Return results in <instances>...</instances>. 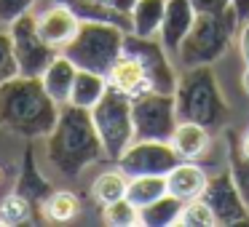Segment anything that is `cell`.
<instances>
[{
    "label": "cell",
    "mask_w": 249,
    "mask_h": 227,
    "mask_svg": "<svg viewBox=\"0 0 249 227\" xmlns=\"http://www.w3.org/2000/svg\"><path fill=\"white\" fill-rule=\"evenodd\" d=\"M206 179L209 177H206V171L201 166H196L193 161H179L166 174V190L172 195H177L179 200H193V198H201Z\"/></svg>",
    "instance_id": "15"
},
{
    "label": "cell",
    "mask_w": 249,
    "mask_h": 227,
    "mask_svg": "<svg viewBox=\"0 0 249 227\" xmlns=\"http://www.w3.org/2000/svg\"><path fill=\"white\" fill-rule=\"evenodd\" d=\"M201 198L209 203L214 214L217 227H233V225H249V206L241 198L231 171H220L206 179V187Z\"/></svg>",
    "instance_id": "11"
},
{
    "label": "cell",
    "mask_w": 249,
    "mask_h": 227,
    "mask_svg": "<svg viewBox=\"0 0 249 227\" xmlns=\"http://www.w3.org/2000/svg\"><path fill=\"white\" fill-rule=\"evenodd\" d=\"M14 193H19L22 198H27L30 206H33V211H35V216H38V222H43V206H46V200L51 198V193H54V184L38 171L33 150L24 152L22 171H19V179H17Z\"/></svg>",
    "instance_id": "13"
},
{
    "label": "cell",
    "mask_w": 249,
    "mask_h": 227,
    "mask_svg": "<svg viewBox=\"0 0 249 227\" xmlns=\"http://www.w3.org/2000/svg\"><path fill=\"white\" fill-rule=\"evenodd\" d=\"M174 104H177V118L179 120L198 123V126H204L206 131L228 129L231 104L222 97L212 65L182 70L177 91H174Z\"/></svg>",
    "instance_id": "3"
},
{
    "label": "cell",
    "mask_w": 249,
    "mask_h": 227,
    "mask_svg": "<svg viewBox=\"0 0 249 227\" xmlns=\"http://www.w3.org/2000/svg\"><path fill=\"white\" fill-rule=\"evenodd\" d=\"M35 0H0V24L11 27L17 19H22L24 14L33 11Z\"/></svg>",
    "instance_id": "30"
},
{
    "label": "cell",
    "mask_w": 249,
    "mask_h": 227,
    "mask_svg": "<svg viewBox=\"0 0 249 227\" xmlns=\"http://www.w3.org/2000/svg\"><path fill=\"white\" fill-rule=\"evenodd\" d=\"M107 3H110V6H113L118 14H124V16H129V19H131L134 6H137V0H107Z\"/></svg>",
    "instance_id": "33"
},
{
    "label": "cell",
    "mask_w": 249,
    "mask_h": 227,
    "mask_svg": "<svg viewBox=\"0 0 249 227\" xmlns=\"http://www.w3.org/2000/svg\"><path fill=\"white\" fill-rule=\"evenodd\" d=\"M78 211H81V203H78L75 193H70V190H54L51 198L43 206V219L46 222H70L78 216Z\"/></svg>",
    "instance_id": "26"
},
{
    "label": "cell",
    "mask_w": 249,
    "mask_h": 227,
    "mask_svg": "<svg viewBox=\"0 0 249 227\" xmlns=\"http://www.w3.org/2000/svg\"><path fill=\"white\" fill-rule=\"evenodd\" d=\"M169 142L174 145V150L179 152L182 161H196V158L206 155V150H209L212 131H206L198 123H190V120H179Z\"/></svg>",
    "instance_id": "17"
},
{
    "label": "cell",
    "mask_w": 249,
    "mask_h": 227,
    "mask_svg": "<svg viewBox=\"0 0 249 227\" xmlns=\"http://www.w3.org/2000/svg\"><path fill=\"white\" fill-rule=\"evenodd\" d=\"M228 171H231L233 182H236L241 198L249 206V155H244L241 150V134L228 131Z\"/></svg>",
    "instance_id": "22"
},
{
    "label": "cell",
    "mask_w": 249,
    "mask_h": 227,
    "mask_svg": "<svg viewBox=\"0 0 249 227\" xmlns=\"http://www.w3.org/2000/svg\"><path fill=\"white\" fill-rule=\"evenodd\" d=\"M126 190H129V177L121 168L118 171H105L91 182V198L99 206H107L113 200L126 198Z\"/></svg>",
    "instance_id": "24"
},
{
    "label": "cell",
    "mask_w": 249,
    "mask_h": 227,
    "mask_svg": "<svg viewBox=\"0 0 249 227\" xmlns=\"http://www.w3.org/2000/svg\"><path fill=\"white\" fill-rule=\"evenodd\" d=\"M0 179H3V168H0Z\"/></svg>",
    "instance_id": "37"
},
{
    "label": "cell",
    "mask_w": 249,
    "mask_h": 227,
    "mask_svg": "<svg viewBox=\"0 0 249 227\" xmlns=\"http://www.w3.org/2000/svg\"><path fill=\"white\" fill-rule=\"evenodd\" d=\"M177 225H185V227H214L217 222H214V214H212L209 203H206L204 198H193V200H185Z\"/></svg>",
    "instance_id": "28"
},
{
    "label": "cell",
    "mask_w": 249,
    "mask_h": 227,
    "mask_svg": "<svg viewBox=\"0 0 249 227\" xmlns=\"http://www.w3.org/2000/svg\"><path fill=\"white\" fill-rule=\"evenodd\" d=\"M81 27V19L62 3H54L51 8H46L38 16V32L43 35L46 43H51L54 49L62 51V46L70 43L72 35Z\"/></svg>",
    "instance_id": "14"
},
{
    "label": "cell",
    "mask_w": 249,
    "mask_h": 227,
    "mask_svg": "<svg viewBox=\"0 0 249 227\" xmlns=\"http://www.w3.org/2000/svg\"><path fill=\"white\" fill-rule=\"evenodd\" d=\"M124 54L140 62L142 72H145V78H147V86H150L153 91H161V94L177 91L179 75L172 65V54L163 49V43L158 38H142V35L126 32Z\"/></svg>",
    "instance_id": "8"
},
{
    "label": "cell",
    "mask_w": 249,
    "mask_h": 227,
    "mask_svg": "<svg viewBox=\"0 0 249 227\" xmlns=\"http://www.w3.org/2000/svg\"><path fill=\"white\" fill-rule=\"evenodd\" d=\"M236 43H238V51H241L244 65H249V22L241 24V30H238V35H236Z\"/></svg>",
    "instance_id": "32"
},
{
    "label": "cell",
    "mask_w": 249,
    "mask_h": 227,
    "mask_svg": "<svg viewBox=\"0 0 249 227\" xmlns=\"http://www.w3.org/2000/svg\"><path fill=\"white\" fill-rule=\"evenodd\" d=\"M107 83L113 88H118V91L129 94V97H137V94H142V91L150 88L147 86L145 72H142V67H140V62L131 59V56H126V54H121V59L107 70Z\"/></svg>",
    "instance_id": "19"
},
{
    "label": "cell",
    "mask_w": 249,
    "mask_h": 227,
    "mask_svg": "<svg viewBox=\"0 0 249 227\" xmlns=\"http://www.w3.org/2000/svg\"><path fill=\"white\" fill-rule=\"evenodd\" d=\"M59 118V104L51 99L40 78L14 75L0 83V129L24 139L49 136Z\"/></svg>",
    "instance_id": "2"
},
{
    "label": "cell",
    "mask_w": 249,
    "mask_h": 227,
    "mask_svg": "<svg viewBox=\"0 0 249 227\" xmlns=\"http://www.w3.org/2000/svg\"><path fill=\"white\" fill-rule=\"evenodd\" d=\"M198 14H222L233 8V0H190Z\"/></svg>",
    "instance_id": "31"
},
{
    "label": "cell",
    "mask_w": 249,
    "mask_h": 227,
    "mask_svg": "<svg viewBox=\"0 0 249 227\" xmlns=\"http://www.w3.org/2000/svg\"><path fill=\"white\" fill-rule=\"evenodd\" d=\"M196 16H198V11H196V6L190 3V0H166L158 40H161L163 49H166L172 56H177L179 46H182L185 35L190 32Z\"/></svg>",
    "instance_id": "12"
},
{
    "label": "cell",
    "mask_w": 249,
    "mask_h": 227,
    "mask_svg": "<svg viewBox=\"0 0 249 227\" xmlns=\"http://www.w3.org/2000/svg\"><path fill=\"white\" fill-rule=\"evenodd\" d=\"M163 8H166V0H137L134 11H131V32L142 38H158Z\"/></svg>",
    "instance_id": "21"
},
{
    "label": "cell",
    "mask_w": 249,
    "mask_h": 227,
    "mask_svg": "<svg viewBox=\"0 0 249 227\" xmlns=\"http://www.w3.org/2000/svg\"><path fill=\"white\" fill-rule=\"evenodd\" d=\"M241 86H244V91L249 94V65H247V70H244V75H241Z\"/></svg>",
    "instance_id": "36"
},
{
    "label": "cell",
    "mask_w": 249,
    "mask_h": 227,
    "mask_svg": "<svg viewBox=\"0 0 249 227\" xmlns=\"http://www.w3.org/2000/svg\"><path fill=\"white\" fill-rule=\"evenodd\" d=\"M126 30L110 22H81L78 32L70 43L62 46V54L78 67V70L105 72L121 59L124 54Z\"/></svg>",
    "instance_id": "5"
},
{
    "label": "cell",
    "mask_w": 249,
    "mask_h": 227,
    "mask_svg": "<svg viewBox=\"0 0 249 227\" xmlns=\"http://www.w3.org/2000/svg\"><path fill=\"white\" fill-rule=\"evenodd\" d=\"M238 30H241V22H238L233 8H228L222 14H198L174 59L182 65V70L214 65L217 59H222L228 54Z\"/></svg>",
    "instance_id": "4"
},
{
    "label": "cell",
    "mask_w": 249,
    "mask_h": 227,
    "mask_svg": "<svg viewBox=\"0 0 249 227\" xmlns=\"http://www.w3.org/2000/svg\"><path fill=\"white\" fill-rule=\"evenodd\" d=\"M14 43V56H17L19 75L27 78H40L46 72V67L59 56V49H54L51 43H46L43 35L38 32V16L33 11L24 14L22 19L8 27Z\"/></svg>",
    "instance_id": "9"
},
{
    "label": "cell",
    "mask_w": 249,
    "mask_h": 227,
    "mask_svg": "<svg viewBox=\"0 0 249 227\" xmlns=\"http://www.w3.org/2000/svg\"><path fill=\"white\" fill-rule=\"evenodd\" d=\"M102 219L110 227H134V225H140V209L129 198H121V200L102 206Z\"/></svg>",
    "instance_id": "27"
},
{
    "label": "cell",
    "mask_w": 249,
    "mask_h": 227,
    "mask_svg": "<svg viewBox=\"0 0 249 227\" xmlns=\"http://www.w3.org/2000/svg\"><path fill=\"white\" fill-rule=\"evenodd\" d=\"M182 206H185V200H179L177 195H172V193H163L158 200H153L145 209H140V225H145V227H172L179 222Z\"/></svg>",
    "instance_id": "20"
},
{
    "label": "cell",
    "mask_w": 249,
    "mask_h": 227,
    "mask_svg": "<svg viewBox=\"0 0 249 227\" xmlns=\"http://www.w3.org/2000/svg\"><path fill=\"white\" fill-rule=\"evenodd\" d=\"M38 222L33 206L27 198H22L19 193H8L6 198L0 200V225L3 227H19V225H30V222Z\"/></svg>",
    "instance_id": "25"
},
{
    "label": "cell",
    "mask_w": 249,
    "mask_h": 227,
    "mask_svg": "<svg viewBox=\"0 0 249 227\" xmlns=\"http://www.w3.org/2000/svg\"><path fill=\"white\" fill-rule=\"evenodd\" d=\"M107 88H110V83H107V75H105V72L78 70L75 72V83H72V91H70V102H67V104L91 110L94 104L105 97Z\"/></svg>",
    "instance_id": "18"
},
{
    "label": "cell",
    "mask_w": 249,
    "mask_h": 227,
    "mask_svg": "<svg viewBox=\"0 0 249 227\" xmlns=\"http://www.w3.org/2000/svg\"><path fill=\"white\" fill-rule=\"evenodd\" d=\"M14 75H19V67H17V56H14L11 35L0 32V83L14 78Z\"/></svg>",
    "instance_id": "29"
},
{
    "label": "cell",
    "mask_w": 249,
    "mask_h": 227,
    "mask_svg": "<svg viewBox=\"0 0 249 227\" xmlns=\"http://www.w3.org/2000/svg\"><path fill=\"white\" fill-rule=\"evenodd\" d=\"M131 115H134L137 139L169 142L179 123L174 94H161V91H153V88L131 97Z\"/></svg>",
    "instance_id": "7"
},
{
    "label": "cell",
    "mask_w": 249,
    "mask_h": 227,
    "mask_svg": "<svg viewBox=\"0 0 249 227\" xmlns=\"http://www.w3.org/2000/svg\"><path fill=\"white\" fill-rule=\"evenodd\" d=\"M179 161H182V158L174 150L172 142L134 139L129 145V150H126L115 163H118V168L126 177H142V174H161V177H166Z\"/></svg>",
    "instance_id": "10"
},
{
    "label": "cell",
    "mask_w": 249,
    "mask_h": 227,
    "mask_svg": "<svg viewBox=\"0 0 249 227\" xmlns=\"http://www.w3.org/2000/svg\"><path fill=\"white\" fill-rule=\"evenodd\" d=\"M241 150H244V155H249V131L241 134Z\"/></svg>",
    "instance_id": "35"
},
{
    "label": "cell",
    "mask_w": 249,
    "mask_h": 227,
    "mask_svg": "<svg viewBox=\"0 0 249 227\" xmlns=\"http://www.w3.org/2000/svg\"><path fill=\"white\" fill-rule=\"evenodd\" d=\"M91 120L97 126V134L102 139L107 161H118L129 150L131 142L137 139L134 115H131V97L113 86L91 107Z\"/></svg>",
    "instance_id": "6"
},
{
    "label": "cell",
    "mask_w": 249,
    "mask_h": 227,
    "mask_svg": "<svg viewBox=\"0 0 249 227\" xmlns=\"http://www.w3.org/2000/svg\"><path fill=\"white\" fill-rule=\"evenodd\" d=\"M233 11H236L238 22H249V0H233Z\"/></svg>",
    "instance_id": "34"
},
{
    "label": "cell",
    "mask_w": 249,
    "mask_h": 227,
    "mask_svg": "<svg viewBox=\"0 0 249 227\" xmlns=\"http://www.w3.org/2000/svg\"><path fill=\"white\" fill-rule=\"evenodd\" d=\"M75 72H78V67L59 51V56H56V59L46 67L43 75H40L46 91L51 94V99H54L59 107L70 102V91H72V83H75Z\"/></svg>",
    "instance_id": "16"
},
{
    "label": "cell",
    "mask_w": 249,
    "mask_h": 227,
    "mask_svg": "<svg viewBox=\"0 0 249 227\" xmlns=\"http://www.w3.org/2000/svg\"><path fill=\"white\" fill-rule=\"evenodd\" d=\"M166 190V177L161 174H142V177H129V190H126V198L137 206V209H145L147 203L158 200Z\"/></svg>",
    "instance_id": "23"
},
{
    "label": "cell",
    "mask_w": 249,
    "mask_h": 227,
    "mask_svg": "<svg viewBox=\"0 0 249 227\" xmlns=\"http://www.w3.org/2000/svg\"><path fill=\"white\" fill-rule=\"evenodd\" d=\"M105 158L102 139L91 120V110L62 104L56 126L46 136V161L59 177H78ZM107 161V158H105Z\"/></svg>",
    "instance_id": "1"
}]
</instances>
